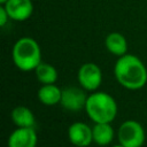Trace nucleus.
Masks as SVG:
<instances>
[{
	"label": "nucleus",
	"instance_id": "nucleus-6",
	"mask_svg": "<svg viewBox=\"0 0 147 147\" xmlns=\"http://www.w3.org/2000/svg\"><path fill=\"white\" fill-rule=\"evenodd\" d=\"M83 87L68 86L62 88V95L60 105L68 111L78 113L82 109H85L87 95L84 92Z\"/></svg>",
	"mask_w": 147,
	"mask_h": 147
},
{
	"label": "nucleus",
	"instance_id": "nucleus-17",
	"mask_svg": "<svg viewBox=\"0 0 147 147\" xmlns=\"http://www.w3.org/2000/svg\"><path fill=\"white\" fill-rule=\"evenodd\" d=\"M6 1H7V0H0V3H1V5H3Z\"/></svg>",
	"mask_w": 147,
	"mask_h": 147
},
{
	"label": "nucleus",
	"instance_id": "nucleus-4",
	"mask_svg": "<svg viewBox=\"0 0 147 147\" xmlns=\"http://www.w3.org/2000/svg\"><path fill=\"white\" fill-rule=\"evenodd\" d=\"M117 139L124 147H142L146 140V133L139 122L127 119L119 125Z\"/></svg>",
	"mask_w": 147,
	"mask_h": 147
},
{
	"label": "nucleus",
	"instance_id": "nucleus-2",
	"mask_svg": "<svg viewBox=\"0 0 147 147\" xmlns=\"http://www.w3.org/2000/svg\"><path fill=\"white\" fill-rule=\"evenodd\" d=\"M116 100L106 92H92L87 95L85 111L93 123H111L117 116Z\"/></svg>",
	"mask_w": 147,
	"mask_h": 147
},
{
	"label": "nucleus",
	"instance_id": "nucleus-7",
	"mask_svg": "<svg viewBox=\"0 0 147 147\" xmlns=\"http://www.w3.org/2000/svg\"><path fill=\"white\" fill-rule=\"evenodd\" d=\"M68 138L71 145L77 147H88L93 142L92 127L83 122H75L68 129Z\"/></svg>",
	"mask_w": 147,
	"mask_h": 147
},
{
	"label": "nucleus",
	"instance_id": "nucleus-14",
	"mask_svg": "<svg viewBox=\"0 0 147 147\" xmlns=\"http://www.w3.org/2000/svg\"><path fill=\"white\" fill-rule=\"evenodd\" d=\"M34 74H36L37 79L41 83V85L55 84V82L57 80V70L55 69L54 65L46 63V62H41L34 69Z\"/></svg>",
	"mask_w": 147,
	"mask_h": 147
},
{
	"label": "nucleus",
	"instance_id": "nucleus-12",
	"mask_svg": "<svg viewBox=\"0 0 147 147\" xmlns=\"http://www.w3.org/2000/svg\"><path fill=\"white\" fill-rule=\"evenodd\" d=\"M93 142L99 146H108L115 136L111 123H94L92 127Z\"/></svg>",
	"mask_w": 147,
	"mask_h": 147
},
{
	"label": "nucleus",
	"instance_id": "nucleus-5",
	"mask_svg": "<svg viewBox=\"0 0 147 147\" xmlns=\"http://www.w3.org/2000/svg\"><path fill=\"white\" fill-rule=\"evenodd\" d=\"M77 79L85 91L94 92L102 83V71L100 67L93 62H86L80 65L77 72Z\"/></svg>",
	"mask_w": 147,
	"mask_h": 147
},
{
	"label": "nucleus",
	"instance_id": "nucleus-15",
	"mask_svg": "<svg viewBox=\"0 0 147 147\" xmlns=\"http://www.w3.org/2000/svg\"><path fill=\"white\" fill-rule=\"evenodd\" d=\"M8 20H10V17H9L7 10L5 9V7L1 6L0 7V25L1 26H5L7 24V22H8Z\"/></svg>",
	"mask_w": 147,
	"mask_h": 147
},
{
	"label": "nucleus",
	"instance_id": "nucleus-9",
	"mask_svg": "<svg viewBox=\"0 0 147 147\" xmlns=\"http://www.w3.org/2000/svg\"><path fill=\"white\" fill-rule=\"evenodd\" d=\"M2 6L13 21H26L33 13V3L31 0H7Z\"/></svg>",
	"mask_w": 147,
	"mask_h": 147
},
{
	"label": "nucleus",
	"instance_id": "nucleus-3",
	"mask_svg": "<svg viewBox=\"0 0 147 147\" xmlns=\"http://www.w3.org/2000/svg\"><path fill=\"white\" fill-rule=\"evenodd\" d=\"M11 57L15 67L22 71H32L42 62L40 46L31 37H22L15 41Z\"/></svg>",
	"mask_w": 147,
	"mask_h": 147
},
{
	"label": "nucleus",
	"instance_id": "nucleus-10",
	"mask_svg": "<svg viewBox=\"0 0 147 147\" xmlns=\"http://www.w3.org/2000/svg\"><path fill=\"white\" fill-rule=\"evenodd\" d=\"M62 95V88L55 84H44L37 92L39 101L45 106H55L60 105Z\"/></svg>",
	"mask_w": 147,
	"mask_h": 147
},
{
	"label": "nucleus",
	"instance_id": "nucleus-11",
	"mask_svg": "<svg viewBox=\"0 0 147 147\" xmlns=\"http://www.w3.org/2000/svg\"><path fill=\"white\" fill-rule=\"evenodd\" d=\"M105 45L109 53L118 57L127 53V40L119 32H110L105 39Z\"/></svg>",
	"mask_w": 147,
	"mask_h": 147
},
{
	"label": "nucleus",
	"instance_id": "nucleus-1",
	"mask_svg": "<svg viewBox=\"0 0 147 147\" xmlns=\"http://www.w3.org/2000/svg\"><path fill=\"white\" fill-rule=\"evenodd\" d=\"M114 75L124 88L136 91L147 84V68L144 62L133 54L119 56L114 65Z\"/></svg>",
	"mask_w": 147,
	"mask_h": 147
},
{
	"label": "nucleus",
	"instance_id": "nucleus-13",
	"mask_svg": "<svg viewBox=\"0 0 147 147\" xmlns=\"http://www.w3.org/2000/svg\"><path fill=\"white\" fill-rule=\"evenodd\" d=\"M11 119L17 127H34L36 117L30 108L17 106L11 110Z\"/></svg>",
	"mask_w": 147,
	"mask_h": 147
},
{
	"label": "nucleus",
	"instance_id": "nucleus-18",
	"mask_svg": "<svg viewBox=\"0 0 147 147\" xmlns=\"http://www.w3.org/2000/svg\"><path fill=\"white\" fill-rule=\"evenodd\" d=\"M71 147H77V146H74V145H72V146H71Z\"/></svg>",
	"mask_w": 147,
	"mask_h": 147
},
{
	"label": "nucleus",
	"instance_id": "nucleus-16",
	"mask_svg": "<svg viewBox=\"0 0 147 147\" xmlns=\"http://www.w3.org/2000/svg\"><path fill=\"white\" fill-rule=\"evenodd\" d=\"M111 147H124V146H123L122 144H119V142H118L117 145H114V146H111Z\"/></svg>",
	"mask_w": 147,
	"mask_h": 147
},
{
	"label": "nucleus",
	"instance_id": "nucleus-8",
	"mask_svg": "<svg viewBox=\"0 0 147 147\" xmlns=\"http://www.w3.org/2000/svg\"><path fill=\"white\" fill-rule=\"evenodd\" d=\"M38 137L34 127H17L8 137V147H37Z\"/></svg>",
	"mask_w": 147,
	"mask_h": 147
}]
</instances>
